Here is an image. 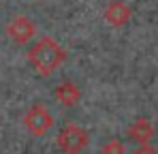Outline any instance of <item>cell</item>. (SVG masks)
Here are the masks:
<instances>
[{"label": "cell", "instance_id": "cell-4", "mask_svg": "<svg viewBox=\"0 0 158 154\" xmlns=\"http://www.w3.org/2000/svg\"><path fill=\"white\" fill-rule=\"evenodd\" d=\"M6 32H9V36H11L15 43L24 45V43H28V41L32 39V34H34V26H32V22H30L28 17L17 15V17L9 24Z\"/></svg>", "mask_w": 158, "mask_h": 154}, {"label": "cell", "instance_id": "cell-6", "mask_svg": "<svg viewBox=\"0 0 158 154\" xmlns=\"http://www.w3.org/2000/svg\"><path fill=\"white\" fill-rule=\"evenodd\" d=\"M152 133H154V128H152V124H150L145 118H139V120L128 128V137H131L132 141H139L141 146H145V143L150 141Z\"/></svg>", "mask_w": 158, "mask_h": 154}, {"label": "cell", "instance_id": "cell-3", "mask_svg": "<svg viewBox=\"0 0 158 154\" xmlns=\"http://www.w3.org/2000/svg\"><path fill=\"white\" fill-rule=\"evenodd\" d=\"M52 124H53L52 113H49V109H47L45 105H41V103L32 105V107L28 109V113L24 116V126H26L32 135H45Z\"/></svg>", "mask_w": 158, "mask_h": 154}, {"label": "cell", "instance_id": "cell-7", "mask_svg": "<svg viewBox=\"0 0 158 154\" xmlns=\"http://www.w3.org/2000/svg\"><path fill=\"white\" fill-rule=\"evenodd\" d=\"M107 22H111L113 26H122L126 19H128V6L124 4V2H120V0H113L109 6H107Z\"/></svg>", "mask_w": 158, "mask_h": 154}, {"label": "cell", "instance_id": "cell-5", "mask_svg": "<svg viewBox=\"0 0 158 154\" xmlns=\"http://www.w3.org/2000/svg\"><path fill=\"white\" fill-rule=\"evenodd\" d=\"M53 94H56V99L62 103L64 107H73V105H77L79 101V88L75 83H71V81H62L56 90H53Z\"/></svg>", "mask_w": 158, "mask_h": 154}, {"label": "cell", "instance_id": "cell-9", "mask_svg": "<svg viewBox=\"0 0 158 154\" xmlns=\"http://www.w3.org/2000/svg\"><path fill=\"white\" fill-rule=\"evenodd\" d=\"M132 154H158V152L154 150V148H150V146L145 143V146H139V148H137Z\"/></svg>", "mask_w": 158, "mask_h": 154}, {"label": "cell", "instance_id": "cell-2", "mask_svg": "<svg viewBox=\"0 0 158 154\" xmlns=\"http://www.w3.org/2000/svg\"><path fill=\"white\" fill-rule=\"evenodd\" d=\"M56 141H58L60 150L64 154H79L88 146L90 137H88V133L81 126H77V124H66V126L58 133V139Z\"/></svg>", "mask_w": 158, "mask_h": 154}, {"label": "cell", "instance_id": "cell-1", "mask_svg": "<svg viewBox=\"0 0 158 154\" xmlns=\"http://www.w3.org/2000/svg\"><path fill=\"white\" fill-rule=\"evenodd\" d=\"M64 49L49 36L41 39L32 49L28 51V60L32 64V69L41 75H49L58 69V64L64 60Z\"/></svg>", "mask_w": 158, "mask_h": 154}, {"label": "cell", "instance_id": "cell-8", "mask_svg": "<svg viewBox=\"0 0 158 154\" xmlns=\"http://www.w3.org/2000/svg\"><path fill=\"white\" fill-rule=\"evenodd\" d=\"M103 154H124V143L120 141V139H111V141H107L105 146H103Z\"/></svg>", "mask_w": 158, "mask_h": 154}]
</instances>
